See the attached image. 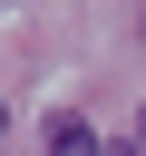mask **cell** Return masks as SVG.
<instances>
[{"instance_id": "6da1fadb", "label": "cell", "mask_w": 146, "mask_h": 156, "mask_svg": "<svg viewBox=\"0 0 146 156\" xmlns=\"http://www.w3.org/2000/svg\"><path fill=\"white\" fill-rule=\"evenodd\" d=\"M49 156H107V136L88 117H49Z\"/></svg>"}, {"instance_id": "7a4b0ae2", "label": "cell", "mask_w": 146, "mask_h": 156, "mask_svg": "<svg viewBox=\"0 0 146 156\" xmlns=\"http://www.w3.org/2000/svg\"><path fill=\"white\" fill-rule=\"evenodd\" d=\"M107 156H146V146H107Z\"/></svg>"}, {"instance_id": "3957f363", "label": "cell", "mask_w": 146, "mask_h": 156, "mask_svg": "<svg viewBox=\"0 0 146 156\" xmlns=\"http://www.w3.org/2000/svg\"><path fill=\"white\" fill-rule=\"evenodd\" d=\"M136 146H146V117H136Z\"/></svg>"}, {"instance_id": "277c9868", "label": "cell", "mask_w": 146, "mask_h": 156, "mask_svg": "<svg viewBox=\"0 0 146 156\" xmlns=\"http://www.w3.org/2000/svg\"><path fill=\"white\" fill-rule=\"evenodd\" d=\"M0 117H10V107H0Z\"/></svg>"}]
</instances>
